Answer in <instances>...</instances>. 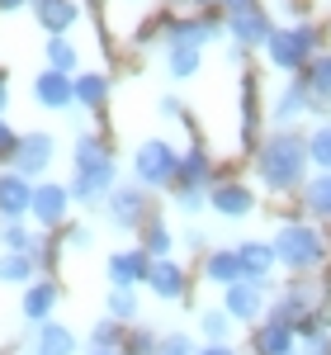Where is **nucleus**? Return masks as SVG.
<instances>
[{"mask_svg": "<svg viewBox=\"0 0 331 355\" xmlns=\"http://www.w3.org/2000/svg\"><path fill=\"white\" fill-rule=\"evenodd\" d=\"M28 275H33V256H15V251H10V256L0 261V279H5V284H24Z\"/></svg>", "mask_w": 331, "mask_h": 355, "instance_id": "36", "label": "nucleus"}, {"mask_svg": "<svg viewBox=\"0 0 331 355\" xmlns=\"http://www.w3.org/2000/svg\"><path fill=\"white\" fill-rule=\"evenodd\" d=\"M57 294H62V289H57L53 279H43V284H28V294H24V318L33 322V327H38V322H48V313L57 308Z\"/></svg>", "mask_w": 331, "mask_h": 355, "instance_id": "23", "label": "nucleus"}, {"mask_svg": "<svg viewBox=\"0 0 331 355\" xmlns=\"http://www.w3.org/2000/svg\"><path fill=\"white\" fill-rule=\"evenodd\" d=\"M66 204H71V190H62V185H38L28 214L43 223V227H57V223L66 218Z\"/></svg>", "mask_w": 331, "mask_h": 355, "instance_id": "13", "label": "nucleus"}, {"mask_svg": "<svg viewBox=\"0 0 331 355\" xmlns=\"http://www.w3.org/2000/svg\"><path fill=\"white\" fill-rule=\"evenodd\" d=\"M227 33H232L242 48H260V43H270L275 24H270V15H265V10L242 5V10H232V15H227Z\"/></svg>", "mask_w": 331, "mask_h": 355, "instance_id": "7", "label": "nucleus"}, {"mask_svg": "<svg viewBox=\"0 0 331 355\" xmlns=\"http://www.w3.org/2000/svg\"><path fill=\"white\" fill-rule=\"evenodd\" d=\"M303 110H312V90H307V81H294L275 100V128H289V123H294Z\"/></svg>", "mask_w": 331, "mask_h": 355, "instance_id": "21", "label": "nucleus"}, {"mask_svg": "<svg viewBox=\"0 0 331 355\" xmlns=\"http://www.w3.org/2000/svg\"><path fill=\"white\" fill-rule=\"evenodd\" d=\"M312 43H317V33L307 24H294V28H275L265 48H270V62L279 71H298V67L312 62Z\"/></svg>", "mask_w": 331, "mask_h": 355, "instance_id": "5", "label": "nucleus"}, {"mask_svg": "<svg viewBox=\"0 0 331 355\" xmlns=\"http://www.w3.org/2000/svg\"><path fill=\"white\" fill-rule=\"evenodd\" d=\"M109 318L114 322H133V318H138V294H133V289H114L109 294Z\"/></svg>", "mask_w": 331, "mask_h": 355, "instance_id": "35", "label": "nucleus"}, {"mask_svg": "<svg viewBox=\"0 0 331 355\" xmlns=\"http://www.w3.org/2000/svg\"><path fill=\"white\" fill-rule=\"evenodd\" d=\"M166 67H170V76H194L199 71V48H170Z\"/></svg>", "mask_w": 331, "mask_h": 355, "instance_id": "37", "label": "nucleus"}, {"mask_svg": "<svg viewBox=\"0 0 331 355\" xmlns=\"http://www.w3.org/2000/svg\"><path fill=\"white\" fill-rule=\"evenodd\" d=\"M33 15H38V24L48 28L53 38H62L66 28L76 24V5L71 0H33Z\"/></svg>", "mask_w": 331, "mask_h": 355, "instance_id": "19", "label": "nucleus"}, {"mask_svg": "<svg viewBox=\"0 0 331 355\" xmlns=\"http://www.w3.org/2000/svg\"><path fill=\"white\" fill-rule=\"evenodd\" d=\"M194 355H237L232 346H204V351H194Z\"/></svg>", "mask_w": 331, "mask_h": 355, "instance_id": "43", "label": "nucleus"}, {"mask_svg": "<svg viewBox=\"0 0 331 355\" xmlns=\"http://www.w3.org/2000/svg\"><path fill=\"white\" fill-rule=\"evenodd\" d=\"M222 5H232V10H242V5H251V0H222Z\"/></svg>", "mask_w": 331, "mask_h": 355, "instance_id": "46", "label": "nucleus"}, {"mask_svg": "<svg viewBox=\"0 0 331 355\" xmlns=\"http://www.w3.org/2000/svg\"><path fill=\"white\" fill-rule=\"evenodd\" d=\"M260 180L270 185V190H294V185H303V171H307V142L294 128H279L265 147H260Z\"/></svg>", "mask_w": 331, "mask_h": 355, "instance_id": "1", "label": "nucleus"}, {"mask_svg": "<svg viewBox=\"0 0 331 355\" xmlns=\"http://www.w3.org/2000/svg\"><path fill=\"white\" fill-rule=\"evenodd\" d=\"M307 162H317L322 171H331V123H322L317 133L307 137Z\"/></svg>", "mask_w": 331, "mask_h": 355, "instance_id": "34", "label": "nucleus"}, {"mask_svg": "<svg viewBox=\"0 0 331 355\" xmlns=\"http://www.w3.org/2000/svg\"><path fill=\"white\" fill-rule=\"evenodd\" d=\"M298 355H331V336L317 322H303L298 327Z\"/></svg>", "mask_w": 331, "mask_h": 355, "instance_id": "30", "label": "nucleus"}, {"mask_svg": "<svg viewBox=\"0 0 331 355\" xmlns=\"http://www.w3.org/2000/svg\"><path fill=\"white\" fill-rule=\"evenodd\" d=\"M123 346V322H95V331H90V351H118Z\"/></svg>", "mask_w": 331, "mask_h": 355, "instance_id": "31", "label": "nucleus"}, {"mask_svg": "<svg viewBox=\"0 0 331 355\" xmlns=\"http://www.w3.org/2000/svg\"><path fill=\"white\" fill-rule=\"evenodd\" d=\"M256 355H298V331L284 322H260L256 331Z\"/></svg>", "mask_w": 331, "mask_h": 355, "instance_id": "16", "label": "nucleus"}, {"mask_svg": "<svg viewBox=\"0 0 331 355\" xmlns=\"http://www.w3.org/2000/svg\"><path fill=\"white\" fill-rule=\"evenodd\" d=\"M237 266H242V279H260V284H265V275H270V266H275V246L237 242Z\"/></svg>", "mask_w": 331, "mask_h": 355, "instance_id": "17", "label": "nucleus"}, {"mask_svg": "<svg viewBox=\"0 0 331 355\" xmlns=\"http://www.w3.org/2000/svg\"><path fill=\"white\" fill-rule=\"evenodd\" d=\"M156 355H194V341L185 331H166L161 341H156Z\"/></svg>", "mask_w": 331, "mask_h": 355, "instance_id": "39", "label": "nucleus"}, {"mask_svg": "<svg viewBox=\"0 0 331 355\" xmlns=\"http://www.w3.org/2000/svg\"><path fill=\"white\" fill-rule=\"evenodd\" d=\"M0 242L10 246L15 256H38V237H33L28 227H19V223H5V227H0Z\"/></svg>", "mask_w": 331, "mask_h": 355, "instance_id": "28", "label": "nucleus"}, {"mask_svg": "<svg viewBox=\"0 0 331 355\" xmlns=\"http://www.w3.org/2000/svg\"><path fill=\"white\" fill-rule=\"evenodd\" d=\"M33 95H38L43 110H71L76 105V85H71V76H62V71H43L33 81Z\"/></svg>", "mask_w": 331, "mask_h": 355, "instance_id": "14", "label": "nucleus"}, {"mask_svg": "<svg viewBox=\"0 0 331 355\" xmlns=\"http://www.w3.org/2000/svg\"><path fill=\"white\" fill-rule=\"evenodd\" d=\"M307 90H312L317 100H331V53L312 57V67H307Z\"/></svg>", "mask_w": 331, "mask_h": 355, "instance_id": "29", "label": "nucleus"}, {"mask_svg": "<svg viewBox=\"0 0 331 355\" xmlns=\"http://www.w3.org/2000/svg\"><path fill=\"white\" fill-rule=\"evenodd\" d=\"M147 270H152V256L147 251H118V256H109L114 289H138V279H147Z\"/></svg>", "mask_w": 331, "mask_h": 355, "instance_id": "15", "label": "nucleus"}, {"mask_svg": "<svg viewBox=\"0 0 331 355\" xmlns=\"http://www.w3.org/2000/svg\"><path fill=\"white\" fill-rule=\"evenodd\" d=\"M53 152H57L53 133H24V137H19V147H15V175H24V180L43 175L48 162H53Z\"/></svg>", "mask_w": 331, "mask_h": 355, "instance_id": "6", "label": "nucleus"}, {"mask_svg": "<svg viewBox=\"0 0 331 355\" xmlns=\"http://www.w3.org/2000/svg\"><path fill=\"white\" fill-rule=\"evenodd\" d=\"M175 185L180 190H204L208 194V185H213V175H208V157L194 147L190 157H180V171H175Z\"/></svg>", "mask_w": 331, "mask_h": 355, "instance_id": "22", "label": "nucleus"}, {"mask_svg": "<svg viewBox=\"0 0 331 355\" xmlns=\"http://www.w3.org/2000/svg\"><path fill=\"white\" fill-rule=\"evenodd\" d=\"M15 147H19V137H15V128L0 119V157H15Z\"/></svg>", "mask_w": 331, "mask_h": 355, "instance_id": "41", "label": "nucleus"}, {"mask_svg": "<svg viewBox=\"0 0 331 355\" xmlns=\"http://www.w3.org/2000/svg\"><path fill=\"white\" fill-rule=\"evenodd\" d=\"M133 171H138V185H175L180 157H175V147H170V142L147 137L138 152H133Z\"/></svg>", "mask_w": 331, "mask_h": 355, "instance_id": "4", "label": "nucleus"}, {"mask_svg": "<svg viewBox=\"0 0 331 355\" xmlns=\"http://www.w3.org/2000/svg\"><path fill=\"white\" fill-rule=\"evenodd\" d=\"M156 331H147V327H138V331H128L123 336V346H118V355H156Z\"/></svg>", "mask_w": 331, "mask_h": 355, "instance_id": "33", "label": "nucleus"}, {"mask_svg": "<svg viewBox=\"0 0 331 355\" xmlns=\"http://www.w3.org/2000/svg\"><path fill=\"white\" fill-rule=\"evenodd\" d=\"M327 256V242L307 227V223H284L275 237V261H284L289 270H307Z\"/></svg>", "mask_w": 331, "mask_h": 355, "instance_id": "3", "label": "nucleus"}, {"mask_svg": "<svg viewBox=\"0 0 331 355\" xmlns=\"http://www.w3.org/2000/svg\"><path fill=\"white\" fill-rule=\"evenodd\" d=\"M90 355H118V351H90Z\"/></svg>", "mask_w": 331, "mask_h": 355, "instance_id": "47", "label": "nucleus"}, {"mask_svg": "<svg viewBox=\"0 0 331 355\" xmlns=\"http://www.w3.org/2000/svg\"><path fill=\"white\" fill-rule=\"evenodd\" d=\"M114 190V157L109 147H100L95 133H81L76 137V180H71V194L95 204L100 194Z\"/></svg>", "mask_w": 331, "mask_h": 355, "instance_id": "2", "label": "nucleus"}, {"mask_svg": "<svg viewBox=\"0 0 331 355\" xmlns=\"http://www.w3.org/2000/svg\"><path fill=\"white\" fill-rule=\"evenodd\" d=\"M218 19H166L161 33L170 48H204L208 38H218Z\"/></svg>", "mask_w": 331, "mask_h": 355, "instance_id": "9", "label": "nucleus"}, {"mask_svg": "<svg viewBox=\"0 0 331 355\" xmlns=\"http://www.w3.org/2000/svg\"><path fill=\"white\" fill-rule=\"evenodd\" d=\"M265 313V284L260 279H237L227 284V318L232 322H256Z\"/></svg>", "mask_w": 331, "mask_h": 355, "instance_id": "8", "label": "nucleus"}, {"mask_svg": "<svg viewBox=\"0 0 331 355\" xmlns=\"http://www.w3.org/2000/svg\"><path fill=\"white\" fill-rule=\"evenodd\" d=\"M303 199H307V209H312L317 218H331V171H322L317 180H307Z\"/></svg>", "mask_w": 331, "mask_h": 355, "instance_id": "27", "label": "nucleus"}, {"mask_svg": "<svg viewBox=\"0 0 331 355\" xmlns=\"http://www.w3.org/2000/svg\"><path fill=\"white\" fill-rule=\"evenodd\" d=\"M28 204H33V185H28L24 175H0V218L5 223H19L28 214Z\"/></svg>", "mask_w": 331, "mask_h": 355, "instance_id": "11", "label": "nucleus"}, {"mask_svg": "<svg viewBox=\"0 0 331 355\" xmlns=\"http://www.w3.org/2000/svg\"><path fill=\"white\" fill-rule=\"evenodd\" d=\"M48 71H62V76L76 71V48H71L66 38H53V43H48Z\"/></svg>", "mask_w": 331, "mask_h": 355, "instance_id": "32", "label": "nucleus"}, {"mask_svg": "<svg viewBox=\"0 0 331 355\" xmlns=\"http://www.w3.org/2000/svg\"><path fill=\"white\" fill-rule=\"evenodd\" d=\"M71 85H76V105H85V110H100V105L109 100V81L95 76V71H90V76H76Z\"/></svg>", "mask_w": 331, "mask_h": 355, "instance_id": "25", "label": "nucleus"}, {"mask_svg": "<svg viewBox=\"0 0 331 355\" xmlns=\"http://www.w3.org/2000/svg\"><path fill=\"white\" fill-rule=\"evenodd\" d=\"M66 246H71V251H85V246H90V227H71V232H66Z\"/></svg>", "mask_w": 331, "mask_h": 355, "instance_id": "42", "label": "nucleus"}, {"mask_svg": "<svg viewBox=\"0 0 331 355\" xmlns=\"http://www.w3.org/2000/svg\"><path fill=\"white\" fill-rule=\"evenodd\" d=\"M19 5H24V0H0V10H19Z\"/></svg>", "mask_w": 331, "mask_h": 355, "instance_id": "44", "label": "nucleus"}, {"mask_svg": "<svg viewBox=\"0 0 331 355\" xmlns=\"http://www.w3.org/2000/svg\"><path fill=\"white\" fill-rule=\"evenodd\" d=\"M147 256H156V261H166V251H170V227L166 223H147V246H142Z\"/></svg>", "mask_w": 331, "mask_h": 355, "instance_id": "38", "label": "nucleus"}, {"mask_svg": "<svg viewBox=\"0 0 331 355\" xmlns=\"http://www.w3.org/2000/svg\"><path fill=\"white\" fill-rule=\"evenodd\" d=\"M33 355H76V336L62 322H38L33 327Z\"/></svg>", "mask_w": 331, "mask_h": 355, "instance_id": "18", "label": "nucleus"}, {"mask_svg": "<svg viewBox=\"0 0 331 355\" xmlns=\"http://www.w3.org/2000/svg\"><path fill=\"white\" fill-rule=\"evenodd\" d=\"M147 218V194L138 185H123V190H109V223L114 227H138Z\"/></svg>", "mask_w": 331, "mask_h": 355, "instance_id": "10", "label": "nucleus"}, {"mask_svg": "<svg viewBox=\"0 0 331 355\" xmlns=\"http://www.w3.org/2000/svg\"><path fill=\"white\" fill-rule=\"evenodd\" d=\"M147 284H152V294H156V299H185V270H180V266H170V261H152Z\"/></svg>", "mask_w": 331, "mask_h": 355, "instance_id": "20", "label": "nucleus"}, {"mask_svg": "<svg viewBox=\"0 0 331 355\" xmlns=\"http://www.w3.org/2000/svg\"><path fill=\"white\" fill-rule=\"evenodd\" d=\"M175 199H180V209H185V214H199L208 194H204V190H175Z\"/></svg>", "mask_w": 331, "mask_h": 355, "instance_id": "40", "label": "nucleus"}, {"mask_svg": "<svg viewBox=\"0 0 331 355\" xmlns=\"http://www.w3.org/2000/svg\"><path fill=\"white\" fill-rule=\"evenodd\" d=\"M208 204L218 209L222 218H247L251 209H256V199H251L247 185H237V180H222V185H208Z\"/></svg>", "mask_w": 331, "mask_h": 355, "instance_id": "12", "label": "nucleus"}, {"mask_svg": "<svg viewBox=\"0 0 331 355\" xmlns=\"http://www.w3.org/2000/svg\"><path fill=\"white\" fill-rule=\"evenodd\" d=\"M199 327H204V336H208V346H227L232 318H227V308H204V313H199Z\"/></svg>", "mask_w": 331, "mask_h": 355, "instance_id": "26", "label": "nucleus"}, {"mask_svg": "<svg viewBox=\"0 0 331 355\" xmlns=\"http://www.w3.org/2000/svg\"><path fill=\"white\" fill-rule=\"evenodd\" d=\"M204 275H208V279H218L222 289H227V284H237V279H242V266H237V251H213V256L204 261Z\"/></svg>", "mask_w": 331, "mask_h": 355, "instance_id": "24", "label": "nucleus"}, {"mask_svg": "<svg viewBox=\"0 0 331 355\" xmlns=\"http://www.w3.org/2000/svg\"><path fill=\"white\" fill-rule=\"evenodd\" d=\"M5 100H10V95H5V71H0V110H5Z\"/></svg>", "mask_w": 331, "mask_h": 355, "instance_id": "45", "label": "nucleus"}]
</instances>
